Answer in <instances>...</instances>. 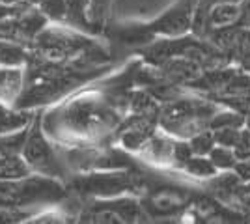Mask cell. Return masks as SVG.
<instances>
[{"instance_id":"6da1fadb","label":"cell","mask_w":250,"mask_h":224,"mask_svg":"<svg viewBox=\"0 0 250 224\" xmlns=\"http://www.w3.org/2000/svg\"><path fill=\"white\" fill-rule=\"evenodd\" d=\"M67 200V187L58 182V178L28 174L21 180H0V207H36L52 205Z\"/></svg>"},{"instance_id":"7a4b0ae2","label":"cell","mask_w":250,"mask_h":224,"mask_svg":"<svg viewBox=\"0 0 250 224\" xmlns=\"http://www.w3.org/2000/svg\"><path fill=\"white\" fill-rule=\"evenodd\" d=\"M69 187L84 198H114L138 189L140 182L129 170H88L86 174L75 176Z\"/></svg>"},{"instance_id":"3957f363","label":"cell","mask_w":250,"mask_h":224,"mask_svg":"<svg viewBox=\"0 0 250 224\" xmlns=\"http://www.w3.org/2000/svg\"><path fill=\"white\" fill-rule=\"evenodd\" d=\"M22 159L30 166L32 172L51 176V178H63L65 168L62 161L56 155L51 142L45 139V131L42 129V118L38 116L32 122V127H28V137L24 142V148L21 151Z\"/></svg>"},{"instance_id":"277c9868","label":"cell","mask_w":250,"mask_h":224,"mask_svg":"<svg viewBox=\"0 0 250 224\" xmlns=\"http://www.w3.org/2000/svg\"><path fill=\"white\" fill-rule=\"evenodd\" d=\"M24 88V71L21 67H0V103L13 107Z\"/></svg>"},{"instance_id":"5b68a950","label":"cell","mask_w":250,"mask_h":224,"mask_svg":"<svg viewBox=\"0 0 250 224\" xmlns=\"http://www.w3.org/2000/svg\"><path fill=\"white\" fill-rule=\"evenodd\" d=\"M30 172V166L21 153H0V180H21Z\"/></svg>"},{"instance_id":"8992f818","label":"cell","mask_w":250,"mask_h":224,"mask_svg":"<svg viewBox=\"0 0 250 224\" xmlns=\"http://www.w3.org/2000/svg\"><path fill=\"white\" fill-rule=\"evenodd\" d=\"M32 123V116L28 110H21V108L6 107L0 103V135L4 133H11L17 129L28 127Z\"/></svg>"},{"instance_id":"52a82bcc","label":"cell","mask_w":250,"mask_h":224,"mask_svg":"<svg viewBox=\"0 0 250 224\" xmlns=\"http://www.w3.org/2000/svg\"><path fill=\"white\" fill-rule=\"evenodd\" d=\"M239 4H228V2H220V4H213L209 8V26H229L235 24L241 19Z\"/></svg>"},{"instance_id":"ba28073f","label":"cell","mask_w":250,"mask_h":224,"mask_svg":"<svg viewBox=\"0 0 250 224\" xmlns=\"http://www.w3.org/2000/svg\"><path fill=\"white\" fill-rule=\"evenodd\" d=\"M183 170H187L190 176L200 178V180H209V178H213L219 172L215 168V164L209 161L208 155H192L183 164Z\"/></svg>"},{"instance_id":"9c48e42d","label":"cell","mask_w":250,"mask_h":224,"mask_svg":"<svg viewBox=\"0 0 250 224\" xmlns=\"http://www.w3.org/2000/svg\"><path fill=\"white\" fill-rule=\"evenodd\" d=\"M28 137V127L0 135V153H21Z\"/></svg>"},{"instance_id":"30bf717a","label":"cell","mask_w":250,"mask_h":224,"mask_svg":"<svg viewBox=\"0 0 250 224\" xmlns=\"http://www.w3.org/2000/svg\"><path fill=\"white\" fill-rule=\"evenodd\" d=\"M209 161L215 164V168L217 170H233V166H235V155H233V151L231 148H226V146H213L211 151L208 153Z\"/></svg>"},{"instance_id":"8fae6325","label":"cell","mask_w":250,"mask_h":224,"mask_svg":"<svg viewBox=\"0 0 250 224\" xmlns=\"http://www.w3.org/2000/svg\"><path fill=\"white\" fill-rule=\"evenodd\" d=\"M42 13L54 22H65L67 17V0H43L40 4Z\"/></svg>"},{"instance_id":"7c38bea8","label":"cell","mask_w":250,"mask_h":224,"mask_svg":"<svg viewBox=\"0 0 250 224\" xmlns=\"http://www.w3.org/2000/svg\"><path fill=\"white\" fill-rule=\"evenodd\" d=\"M245 123V116L239 112H219V114H213L208 123L209 131H215V129L222 127H241Z\"/></svg>"},{"instance_id":"4fadbf2b","label":"cell","mask_w":250,"mask_h":224,"mask_svg":"<svg viewBox=\"0 0 250 224\" xmlns=\"http://www.w3.org/2000/svg\"><path fill=\"white\" fill-rule=\"evenodd\" d=\"M188 146L192 155H208L211 148L215 146V139H213V133L209 129H204L196 135H192L188 140Z\"/></svg>"},{"instance_id":"5bb4252c","label":"cell","mask_w":250,"mask_h":224,"mask_svg":"<svg viewBox=\"0 0 250 224\" xmlns=\"http://www.w3.org/2000/svg\"><path fill=\"white\" fill-rule=\"evenodd\" d=\"M110 0H88V19L95 26V30L99 32L101 26L104 24L106 13H108Z\"/></svg>"},{"instance_id":"9a60e30c","label":"cell","mask_w":250,"mask_h":224,"mask_svg":"<svg viewBox=\"0 0 250 224\" xmlns=\"http://www.w3.org/2000/svg\"><path fill=\"white\" fill-rule=\"evenodd\" d=\"M231 151L237 161L250 159V129H241L239 139L235 142V146L231 148Z\"/></svg>"},{"instance_id":"2e32d148","label":"cell","mask_w":250,"mask_h":224,"mask_svg":"<svg viewBox=\"0 0 250 224\" xmlns=\"http://www.w3.org/2000/svg\"><path fill=\"white\" fill-rule=\"evenodd\" d=\"M190 157H192V151H190L188 142H183V140L174 142V148H172V161H174L176 166L183 168V164H185Z\"/></svg>"},{"instance_id":"e0dca14e","label":"cell","mask_w":250,"mask_h":224,"mask_svg":"<svg viewBox=\"0 0 250 224\" xmlns=\"http://www.w3.org/2000/svg\"><path fill=\"white\" fill-rule=\"evenodd\" d=\"M233 172L237 174V178L241 180V183L249 182L250 180V159L237 161V163H235V166H233Z\"/></svg>"},{"instance_id":"ac0fdd59","label":"cell","mask_w":250,"mask_h":224,"mask_svg":"<svg viewBox=\"0 0 250 224\" xmlns=\"http://www.w3.org/2000/svg\"><path fill=\"white\" fill-rule=\"evenodd\" d=\"M63 219H65V215L60 211H45V213H40L36 215V219H34V223H62Z\"/></svg>"},{"instance_id":"d6986e66","label":"cell","mask_w":250,"mask_h":224,"mask_svg":"<svg viewBox=\"0 0 250 224\" xmlns=\"http://www.w3.org/2000/svg\"><path fill=\"white\" fill-rule=\"evenodd\" d=\"M15 11V6H2L0 4V19H4V17H8Z\"/></svg>"},{"instance_id":"ffe728a7","label":"cell","mask_w":250,"mask_h":224,"mask_svg":"<svg viewBox=\"0 0 250 224\" xmlns=\"http://www.w3.org/2000/svg\"><path fill=\"white\" fill-rule=\"evenodd\" d=\"M21 0H0V4L2 6H17Z\"/></svg>"},{"instance_id":"44dd1931","label":"cell","mask_w":250,"mask_h":224,"mask_svg":"<svg viewBox=\"0 0 250 224\" xmlns=\"http://www.w3.org/2000/svg\"><path fill=\"white\" fill-rule=\"evenodd\" d=\"M24 2H28L30 6H40V4H42L43 0H24Z\"/></svg>"}]
</instances>
